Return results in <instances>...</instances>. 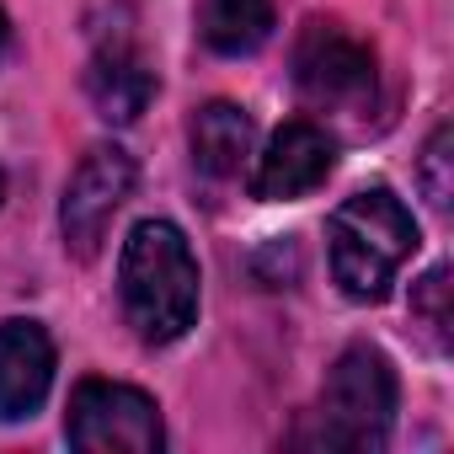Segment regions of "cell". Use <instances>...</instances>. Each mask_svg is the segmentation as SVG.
<instances>
[{
	"label": "cell",
	"mask_w": 454,
	"mask_h": 454,
	"mask_svg": "<svg viewBox=\"0 0 454 454\" xmlns=\"http://www.w3.org/2000/svg\"><path fill=\"white\" fill-rule=\"evenodd\" d=\"M332 171H337V139L321 123L294 118L257 155V166H252V198H262V203H294V198L316 192Z\"/></svg>",
	"instance_id": "8"
},
{
	"label": "cell",
	"mask_w": 454,
	"mask_h": 454,
	"mask_svg": "<svg viewBox=\"0 0 454 454\" xmlns=\"http://www.w3.org/2000/svg\"><path fill=\"white\" fill-rule=\"evenodd\" d=\"M0 203H6V171H0Z\"/></svg>",
	"instance_id": "15"
},
{
	"label": "cell",
	"mask_w": 454,
	"mask_h": 454,
	"mask_svg": "<svg viewBox=\"0 0 454 454\" xmlns=\"http://www.w3.org/2000/svg\"><path fill=\"white\" fill-rule=\"evenodd\" d=\"M422 247L417 214L395 198V187L374 182L358 187L353 198H342L326 219V257H332V278L348 300L358 305H380L401 273V262Z\"/></svg>",
	"instance_id": "2"
},
{
	"label": "cell",
	"mask_w": 454,
	"mask_h": 454,
	"mask_svg": "<svg viewBox=\"0 0 454 454\" xmlns=\"http://www.w3.org/2000/svg\"><path fill=\"white\" fill-rule=\"evenodd\" d=\"M134 182H139V166L123 145H91L81 155V166L70 171L65 198H59V231H65V252L75 262H91L102 252L118 208L134 198Z\"/></svg>",
	"instance_id": "6"
},
{
	"label": "cell",
	"mask_w": 454,
	"mask_h": 454,
	"mask_svg": "<svg viewBox=\"0 0 454 454\" xmlns=\"http://www.w3.org/2000/svg\"><path fill=\"white\" fill-rule=\"evenodd\" d=\"M422 192L433 208H449V192H454L449 187V123H438L427 150H422Z\"/></svg>",
	"instance_id": "13"
},
{
	"label": "cell",
	"mask_w": 454,
	"mask_h": 454,
	"mask_svg": "<svg viewBox=\"0 0 454 454\" xmlns=\"http://www.w3.org/2000/svg\"><path fill=\"white\" fill-rule=\"evenodd\" d=\"M187 139H192L198 171H208V176H236L247 166V155H252L257 123L236 102H203L192 113V123H187Z\"/></svg>",
	"instance_id": "10"
},
{
	"label": "cell",
	"mask_w": 454,
	"mask_h": 454,
	"mask_svg": "<svg viewBox=\"0 0 454 454\" xmlns=\"http://www.w3.org/2000/svg\"><path fill=\"white\" fill-rule=\"evenodd\" d=\"M294 86L316 113L353 118L374 107V86H380L374 49L353 38L342 22H305L294 43Z\"/></svg>",
	"instance_id": "5"
},
{
	"label": "cell",
	"mask_w": 454,
	"mask_h": 454,
	"mask_svg": "<svg viewBox=\"0 0 454 454\" xmlns=\"http://www.w3.org/2000/svg\"><path fill=\"white\" fill-rule=\"evenodd\" d=\"M395 401H401V385H395V364L369 348V342H353L348 353H337V364L326 369V385H321V401L310 411V427L300 433V443H321V449H353V454H374L385 449L390 438V422H395Z\"/></svg>",
	"instance_id": "3"
},
{
	"label": "cell",
	"mask_w": 454,
	"mask_h": 454,
	"mask_svg": "<svg viewBox=\"0 0 454 454\" xmlns=\"http://www.w3.org/2000/svg\"><path fill=\"white\" fill-rule=\"evenodd\" d=\"M198 257L171 219H139L118 252L123 321L145 348H171L198 321Z\"/></svg>",
	"instance_id": "1"
},
{
	"label": "cell",
	"mask_w": 454,
	"mask_h": 454,
	"mask_svg": "<svg viewBox=\"0 0 454 454\" xmlns=\"http://www.w3.org/2000/svg\"><path fill=\"white\" fill-rule=\"evenodd\" d=\"M411 316L427 326V337L449 342V268H433L422 284H411Z\"/></svg>",
	"instance_id": "12"
},
{
	"label": "cell",
	"mask_w": 454,
	"mask_h": 454,
	"mask_svg": "<svg viewBox=\"0 0 454 454\" xmlns=\"http://www.w3.org/2000/svg\"><path fill=\"white\" fill-rule=\"evenodd\" d=\"M198 38L224 59L257 54L273 38V0H203Z\"/></svg>",
	"instance_id": "11"
},
{
	"label": "cell",
	"mask_w": 454,
	"mask_h": 454,
	"mask_svg": "<svg viewBox=\"0 0 454 454\" xmlns=\"http://www.w3.org/2000/svg\"><path fill=\"white\" fill-rule=\"evenodd\" d=\"M54 390V337L43 321H0V422H27Z\"/></svg>",
	"instance_id": "9"
},
{
	"label": "cell",
	"mask_w": 454,
	"mask_h": 454,
	"mask_svg": "<svg viewBox=\"0 0 454 454\" xmlns=\"http://www.w3.org/2000/svg\"><path fill=\"white\" fill-rule=\"evenodd\" d=\"M6 43H12V17H6V6H0V54H6Z\"/></svg>",
	"instance_id": "14"
},
{
	"label": "cell",
	"mask_w": 454,
	"mask_h": 454,
	"mask_svg": "<svg viewBox=\"0 0 454 454\" xmlns=\"http://www.w3.org/2000/svg\"><path fill=\"white\" fill-rule=\"evenodd\" d=\"M91 38H97V49H91V65H86V97H91L97 118H107V123H134V118L155 102V91H160L150 59L139 54L134 12L123 6V22H118V27L91 22Z\"/></svg>",
	"instance_id": "7"
},
{
	"label": "cell",
	"mask_w": 454,
	"mask_h": 454,
	"mask_svg": "<svg viewBox=\"0 0 454 454\" xmlns=\"http://www.w3.org/2000/svg\"><path fill=\"white\" fill-rule=\"evenodd\" d=\"M65 438L81 454H160L166 422L155 395L118 380H81L65 406Z\"/></svg>",
	"instance_id": "4"
}]
</instances>
